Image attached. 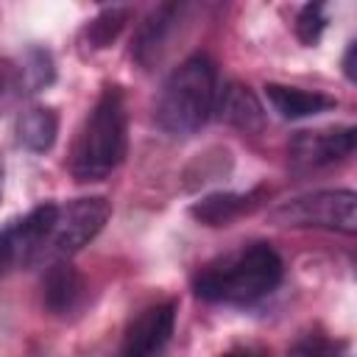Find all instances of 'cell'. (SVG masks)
Returning a JSON list of instances; mask_svg holds the SVG:
<instances>
[{"label": "cell", "instance_id": "1", "mask_svg": "<svg viewBox=\"0 0 357 357\" xmlns=\"http://www.w3.org/2000/svg\"><path fill=\"white\" fill-rule=\"evenodd\" d=\"M284 276L282 257L268 243H248L204 265L192 279L198 298L212 304H254L271 296Z\"/></svg>", "mask_w": 357, "mask_h": 357}, {"label": "cell", "instance_id": "2", "mask_svg": "<svg viewBox=\"0 0 357 357\" xmlns=\"http://www.w3.org/2000/svg\"><path fill=\"white\" fill-rule=\"evenodd\" d=\"M128 151V117L126 100L117 86H106L92 112L86 114L84 126L78 128L70 173L75 181H103L112 176Z\"/></svg>", "mask_w": 357, "mask_h": 357}, {"label": "cell", "instance_id": "3", "mask_svg": "<svg viewBox=\"0 0 357 357\" xmlns=\"http://www.w3.org/2000/svg\"><path fill=\"white\" fill-rule=\"evenodd\" d=\"M218 67L209 56L195 53L184 59L162 84L156 100V123L173 137L195 134L215 112Z\"/></svg>", "mask_w": 357, "mask_h": 357}, {"label": "cell", "instance_id": "4", "mask_svg": "<svg viewBox=\"0 0 357 357\" xmlns=\"http://www.w3.org/2000/svg\"><path fill=\"white\" fill-rule=\"evenodd\" d=\"M271 223L296 229H329L340 234L357 231V195L351 190H318L271 209Z\"/></svg>", "mask_w": 357, "mask_h": 357}, {"label": "cell", "instance_id": "5", "mask_svg": "<svg viewBox=\"0 0 357 357\" xmlns=\"http://www.w3.org/2000/svg\"><path fill=\"white\" fill-rule=\"evenodd\" d=\"M109 215H112V204L103 195L75 198L64 206H56V220L45 243V257L64 259L81 251L103 231Z\"/></svg>", "mask_w": 357, "mask_h": 357}, {"label": "cell", "instance_id": "6", "mask_svg": "<svg viewBox=\"0 0 357 357\" xmlns=\"http://www.w3.org/2000/svg\"><path fill=\"white\" fill-rule=\"evenodd\" d=\"M53 220L56 204H42L0 229V276L45 257V243Z\"/></svg>", "mask_w": 357, "mask_h": 357}, {"label": "cell", "instance_id": "7", "mask_svg": "<svg viewBox=\"0 0 357 357\" xmlns=\"http://www.w3.org/2000/svg\"><path fill=\"white\" fill-rule=\"evenodd\" d=\"M354 142H357V131L351 126L298 131L287 145V156L298 170H315L349 159L354 153Z\"/></svg>", "mask_w": 357, "mask_h": 357}, {"label": "cell", "instance_id": "8", "mask_svg": "<svg viewBox=\"0 0 357 357\" xmlns=\"http://www.w3.org/2000/svg\"><path fill=\"white\" fill-rule=\"evenodd\" d=\"M176 326V301H162L145 307L126 329L117 357H156Z\"/></svg>", "mask_w": 357, "mask_h": 357}, {"label": "cell", "instance_id": "9", "mask_svg": "<svg viewBox=\"0 0 357 357\" xmlns=\"http://www.w3.org/2000/svg\"><path fill=\"white\" fill-rule=\"evenodd\" d=\"M184 11V6L178 3H165V6H156L145 22L137 28V36L131 42V56L142 64V67H153L165 50H167V42L173 36V28H176V17Z\"/></svg>", "mask_w": 357, "mask_h": 357}, {"label": "cell", "instance_id": "10", "mask_svg": "<svg viewBox=\"0 0 357 357\" xmlns=\"http://www.w3.org/2000/svg\"><path fill=\"white\" fill-rule=\"evenodd\" d=\"M215 112L223 123L234 126L243 134H259L265 128V109L259 98L240 81H229L218 89Z\"/></svg>", "mask_w": 357, "mask_h": 357}, {"label": "cell", "instance_id": "11", "mask_svg": "<svg viewBox=\"0 0 357 357\" xmlns=\"http://www.w3.org/2000/svg\"><path fill=\"white\" fill-rule=\"evenodd\" d=\"M265 198V190H248V192H212L204 195L190 206V215L204 226H229L231 220L254 212L259 201Z\"/></svg>", "mask_w": 357, "mask_h": 357}, {"label": "cell", "instance_id": "12", "mask_svg": "<svg viewBox=\"0 0 357 357\" xmlns=\"http://www.w3.org/2000/svg\"><path fill=\"white\" fill-rule=\"evenodd\" d=\"M84 298V279L67 259H53L42 279V301L53 315L73 312Z\"/></svg>", "mask_w": 357, "mask_h": 357}, {"label": "cell", "instance_id": "13", "mask_svg": "<svg viewBox=\"0 0 357 357\" xmlns=\"http://www.w3.org/2000/svg\"><path fill=\"white\" fill-rule=\"evenodd\" d=\"M265 95H268V103L273 106V112H279V117H284V120L312 117V114H321V112H329L337 106V98H332V95L284 86V84H268Z\"/></svg>", "mask_w": 357, "mask_h": 357}, {"label": "cell", "instance_id": "14", "mask_svg": "<svg viewBox=\"0 0 357 357\" xmlns=\"http://www.w3.org/2000/svg\"><path fill=\"white\" fill-rule=\"evenodd\" d=\"M59 134V114L47 106H31L17 117V142L25 151L45 153L53 148Z\"/></svg>", "mask_w": 357, "mask_h": 357}, {"label": "cell", "instance_id": "15", "mask_svg": "<svg viewBox=\"0 0 357 357\" xmlns=\"http://www.w3.org/2000/svg\"><path fill=\"white\" fill-rule=\"evenodd\" d=\"M128 8L126 6H106V8H100L92 20H89V25H86V42L92 45V47H109L117 36H120V31L126 28V22H128Z\"/></svg>", "mask_w": 357, "mask_h": 357}, {"label": "cell", "instance_id": "16", "mask_svg": "<svg viewBox=\"0 0 357 357\" xmlns=\"http://www.w3.org/2000/svg\"><path fill=\"white\" fill-rule=\"evenodd\" d=\"M20 75H22V84H25L31 92H39V89H45V86L53 81V75H56L50 53H47V50H42V47H33V50H28V56L22 59Z\"/></svg>", "mask_w": 357, "mask_h": 357}, {"label": "cell", "instance_id": "17", "mask_svg": "<svg viewBox=\"0 0 357 357\" xmlns=\"http://www.w3.org/2000/svg\"><path fill=\"white\" fill-rule=\"evenodd\" d=\"M329 17H326V6L324 3H307L301 6L298 17H296V36L304 45H315L326 28Z\"/></svg>", "mask_w": 357, "mask_h": 357}, {"label": "cell", "instance_id": "18", "mask_svg": "<svg viewBox=\"0 0 357 357\" xmlns=\"http://www.w3.org/2000/svg\"><path fill=\"white\" fill-rule=\"evenodd\" d=\"M287 357H326V340L321 335H307L287 351Z\"/></svg>", "mask_w": 357, "mask_h": 357}, {"label": "cell", "instance_id": "19", "mask_svg": "<svg viewBox=\"0 0 357 357\" xmlns=\"http://www.w3.org/2000/svg\"><path fill=\"white\" fill-rule=\"evenodd\" d=\"M226 357H268V351L265 349H257V346H237Z\"/></svg>", "mask_w": 357, "mask_h": 357}, {"label": "cell", "instance_id": "20", "mask_svg": "<svg viewBox=\"0 0 357 357\" xmlns=\"http://www.w3.org/2000/svg\"><path fill=\"white\" fill-rule=\"evenodd\" d=\"M354 53H357V42H351L349 50H346V56H343V70H346V78L349 81H354Z\"/></svg>", "mask_w": 357, "mask_h": 357}, {"label": "cell", "instance_id": "21", "mask_svg": "<svg viewBox=\"0 0 357 357\" xmlns=\"http://www.w3.org/2000/svg\"><path fill=\"white\" fill-rule=\"evenodd\" d=\"M3 176H6V159L0 153V198H3Z\"/></svg>", "mask_w": 357, "mask_h": 357}, {"label": "cell", "instance_id": "22", "mask_svg": "<svg viewBox=\"0 0 357 357\" xmlns=\"http://www.w3.org/2000/svg\"><path fill=\"white\" fill-rule=\"evenodd\" d=\"M0 92H3V75H0Z\"/></svg>", "mask_w": 357, "mask_h": 357}]
</instances>
